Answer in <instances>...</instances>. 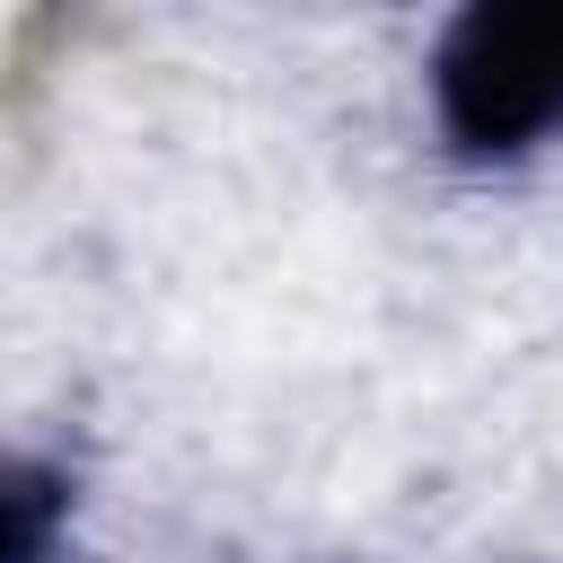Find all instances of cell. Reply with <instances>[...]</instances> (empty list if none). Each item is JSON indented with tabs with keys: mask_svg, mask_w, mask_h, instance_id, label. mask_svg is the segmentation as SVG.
Returning a JSON list of instances; mask_svg holds the SVG:
<instances>
[{
	"mask_svg": "<svg viewBox=\"0 0 563 563\" xmlns=\"http://www.w3.org/2000/svg\"><path fill=\"white\" fill-rule=\"evenodd\" d=\"M431 132L457 167H519L563 141V0H475L422 62Z\"/></svg>",
	"mask_w": 563,
	"mask_h": 563,
	"instance_id": "cell-1",
	"label": "cell"
},
{
	"mask_svg": "<svg viewBox=\"0 0 563 563\" xmlns=\"http://www.w3.org/2000/svg\"><path fill=\"white\" fill-rule=\"evenodd\" d=\"M79 510V475L62 457H0V563H53Z\"/></svg>",
	"mask_w": 563,
	"mask_h": 563,
	"instance_id": "cell-2",
	"label": "cell"
}]
</instances>
